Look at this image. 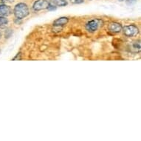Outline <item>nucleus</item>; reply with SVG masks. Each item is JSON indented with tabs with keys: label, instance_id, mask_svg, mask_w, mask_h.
I'll return each mask as SVG.
<instances>
[{
	"label": "nucleus",
	"instance_id": "4",
	"mask_svg": "<svg viewBox=\"0 0 141 141\" xmlns=\"http://www.w3.org/2000/svg\"><path fill=\"white\" fill-rule=\"evenodd\" d=\"M49 2H50L48 0H37L33 4V10L35 11H39L47 9Z\"/></svg>",
	"mask_w": 141,
	"mask_h": 141
},
{
	"label": "nucleus",
	"instance_id": "14",
	"mask_svg": "<svg viewBox=\"0 0 141 141\" xmlns=\"http://www.w3.org/2000/svg\"><path fill=\"white\" fill-rule=\"evenodd\" d=\"M120 2H122V1H124V0H120Z\"/></svg>",
	"mask_w": 141,
	"mask_h": 141
},
{
	"label": "nucleus",
	"instance_id": "3",
	"mask_svg": "<svg viewBox=\"0 0 141 141\" xmlns=\"http://www.w3.org/2000/svg\"><path fill=\"white\" fill-rule=\"evenodd\" d=\"M124 32L128 37H133L138 34V28L135 25H126L124 28Z\"/></svg>",
	"mask_w": 141,
	"mask_h": 141
},
{
	"label": "nucleus",
	"instance_id": "7",
	"mask_svg": "<svg viewBox=\"0 0 141 141\" xmlns=\"http://www.w3.org/2000/svg\"><path fill=\"white\" fill-rule=\"evenodd\" d=\"M68 18L66 17H61L58 19H56V21H54L53 24L56 27H60V26H64L65 24H66L68 23Z\"/></svg>",
	"mask_w": 141,
	"mask_h": 141
},
{
	"label": "nucleus",
	"instance_id": "13",
	"mask_svg": "<svg viewBox=\"0 0 141 141\" xmlns=\"http://www.w3.org/2000/svg\"><path fill=\"white\" fill-rule=\"evenodd\" d=\"M1 37H2V32L0 31V38H1Z\"/></svg>",
	"mask_w": 141,
	"mask_h": 141
},
{
	"label": "nucleus",
	"instance_id": "9",
	"mask_svg": "<svg viewBox=\"0 0 141 141\" xmlns=\"http://www.w3.org/2000/svg\"><path fill=\"white\" fill-rule=\"evenodd\" d=\"M52 2L57 6H65L67 4V2L65 0H53Z\"/></svg>",
	"mask_w": 141,
	"mask_h": 141
},
{
	"label": "nucleus",
	"instance_id": "1",
	"mask_svg": "<svg viewBox=\"0 0 141 141\" xmlns=\"http://www.w3.org/2000/svg\"><path fill=\"white\" fill-rule=\"evenodd\" d=\"M14 13L18 19H22L29 15V8L25 3H18L15 6Z\"/></svg>",
	"mask_w": 141,
	"mask_h": 141
},
{
	"label": "nucleus",
	"instance_id": "2",
	"mask_svg": "<svg viewBox=\"0 0 141 141\" xmlns=\"http://www.w3.org/2000/svg\"><path fill=\"white\" fill-rule=\"evenodd\" d=\"M102 24H103V22L100 19H98V18L92 19V20H91V21H90L86 23V29L89 32H93L98 30V28L100 26H102Z\"/></svg>",
	"mask_w": 141,
	"mask_h": 141
},
{
	"label": "nucleus",
	"instance_id": "11",
	"mask_svg": "<svg viewBox=\"0 0 141 141\" xmlns=\"http://www.w3.org/2000/svg\"><path fill=\"white\" fill-rule=\"evenodd\" d=\"M136 2H137V0H127V1H126V3H127V4H128V5H132V4H134Z\"/></svg>",
	"mask_w": 141,
	"mask_h": 141
},
{
	"label": "nucleus",
	"instance_id": "5",
	"mask_svg": "<svg viewBox=\"0 0 141 141\" xmlns=\"http://www.w3.org/2000/svg\"><path fill=\"white\" fill-rule=\"evenodd\" d=\"M109 30L112 32H120L122 30V26L120 24L117 22H112L110 23L108 27Z\"/></svg>",
	"mask_w": 141,
	"mask_h": 141
},
{
	"label": "nucleus",
	"instance_id": "10",
	"mask_svg": "<svg viewBox=\"0 0 141 141\" xmlns=\"http://www.w3.org/2000/svg\"><path fill=\"white\" fill-rule=\"evenodd\" d=\"M72 4H80L84 2V0H70Z\"/></svg>",
	"mask_w": 141,
	"mask_h": 141
},
{
	"label": "nucleus",
	"instance_id": "8",
	"mask_svg": "<svg viewBox=\"0 0 141 141\" xmlns=\"http://www.w3.org/2000/svg\"><path fill=\"white\" fill-rule=\"evenodd\" d=\"M8 24V20L4 16H0V28L1 29L5 28Z\"/></svg>",
	"mask_w": 141,
	"mask_h": 141
},
{
	"label": "nucleus",
	"instance_id": "12",
	"mask_svg": "<svg viewBox=\"0 0 141 141\" xmlns=\"http://www.w3.org/2000/svg\"><path fill=\"white\" fill-rule=\"evenodd\" d=\"M4 0H0V5H2V4H4Z\"/></svg>",
	"mask_w": 141,
	"mask_h": 141
},
{
	"label": "nucleus",
	"instance_id": "6",
	"mask_svg": "<svg viewBox=\"0 0 141 141\" xmlns=\"http://www.w3.org/2000/svg\"><path fill=\"white\" fill-rule=\"evenodd\" d=\"M11 14V8L9 6L2 4L0 5V15L3 16H9Z\"/></svg>",
	"mask_w": 141,
	"mask_h": 141
}]
</instances>
